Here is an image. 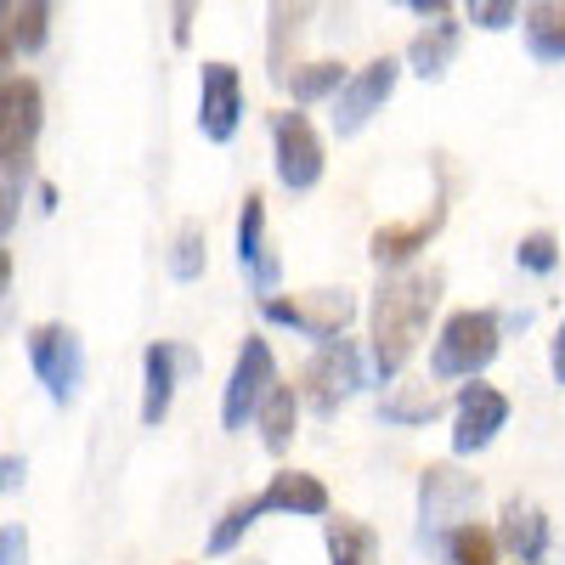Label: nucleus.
I'll use <instances>...</instances> for the list:
<instances>
[{"instance_id": "f257e3e1", "label": "nucleus", "mask_w": 565, "mask_h": 565, "mask_svg": "<svg viewBox=\"0 0 565 565\" xmlns=\"http://www.w3.org/2000/svg\"><path fill=\"white\" fill-rule=\"evenodd\" d=\"M447 289V271L441 266H396L380 277L367 306V340H373V373L380 380H396V373L413 362L424 328H430L436 306Z\"/></svg>"}, {"instance_id": "f03ea898", "label": "nucleus", "mask_w": 565, "mask_h": 565, "mask_svg": "<svg viewBox=\"0 0 565 565\" xmlns=\"http://www.w3.org/2000/svg\"><path fill=\"white\" fill-rule=\"evenodd\" d=\"M45 125V97L29 74H7L0 85V226H18V204L34 170V141Z\"/></svg>"}, {"instance_id": "7ed1b4c3", "label": "nucleus", "mask_w": 565, "mask_h": 565, "mask_svg": "<svg viewBox=\"0 0 565 565\" xmlns=\"http://www.w3.org/2000/svg\"><path fill=\"white\" fill-rule=\"evenodd\" d=\"M260 514H328V487L317 476H306V469H277V476L255 492V498H238L210 532V554H232L249 526L260 521Z\"/></svg>"}, {"instance_id": "20e7f679", "label": "nucleus", "mask_w": 565, "mask_h": 565, "mask_svg": "<svg viewBox=\"0 0 565 565\" xmlns=\"http://www.w3.org/2000/svg\"><path fill=\"white\" fill-rule=\"evenodd\" d=\"M503 351V322L498 311H452L430 345V373L436 380H481Z\"/></svg>"}, {"instance_id": "39448f33", "label": "nucleus", "mask_w": 565, "mask_h": 565, "mask_svg": "<svg viewBox=\"0 0 565 565\" xmlns=\"http://www.w3.org/2000/svg\"><path fill=\"white\" fill-rule=\"evenodd\" d=\"M367 385V362H362V345L356 340H322L317 356L300 367V396L317 418H334L356 391Z\"/></svg>"}, {"instance_id": "423d86ee", "label": "nucleus", "mask_w": 565, "mask_h": 565, "mask_svg": "<svg viewBox=\"0 0 565 565\" xmlns=\"http://www.w3.org/2000/svg\"><path fill=\"white\" fill-rule=\"evenodd\" d=\"M29 367H34V380L45 385V396H52L57 407H68L85 385V345L68 322H34L29 328Z\"/></svg>"}, {"instance_id": "0eeeda50", "label": "nucleus", "mask_w": 565, "mask_h": 565, "mask_svg": "<svg viewBox=\"0 0 565 565\" xmlns=\"http://www.w3.org/2000/svg\"><path fill=\"white\" fill-rule=\"evenodd\" d=\"M260 311H266V322H277V328H295V334H306V340H340L345 328H351V317H356V295L351 289H311V295H266L260 300Z\"/></svg>"}, {"instance_id": "6e6552de", "label": "nucleus", "mask_w": 565, "mask_h": 565, "mask_svg": "<svg viewBox=\"0 0 565 565\" xmlns=\"http://www.w3.org/2000/svg\"><path fill=\"white\" fill-rule=\"evenodd\" d=\"M271 385H277L271 345H266L260 334H249V340H244V351H238V362H232L226 391H221V424H226V430H249L255 413H260V407H266V396H271Z\"/></svg>"}, {"instance_id": "1a4fd4ad", "label": "nucleus", "mask_w": 565, "mask_h": 565, "mask_svg": "<svg viewBox=\"0 0 565 565\" xmlns=\"http://www.w3.org/2000/svg\"><path fill=\"white\" fill-rule=\"evenodd\" d=\"M271 164H277V181L289 186V193H311V186L322 181V136L311 130L306 114H271Z\"/></svg>"}, {"instance_id": "9d476101", "label": "nucleus", "mask_w": 565, "mask_h": 565, "mask_svg": "<svg viewBox=\"0 0 565 565\" xmlns=\"http://www.w3.org/2000/svg\"><path fill=\"white\" fill-rule=\"evenodd\" d=\"M481 503V481L476 476H458L452 463H430L418 481V521H424V537H441L452 526H463Z\"/></svg>"}, {"instance_id": "9b49d317", "label": "nucleus", "mask_w": 565, "mask_h": 565, "mask_svg": "<svg viewBox=\"0 0 565 565\" xmlns=\"http://www.w3.org/2000/svg\"><path fill=\"white\" fill-rule=\"evenodd\" d=\"M509 424V396L498 385H463L458 402H452V452L469 458V452H481L498 441V430Z\"/></svg>"}, {"instance_id": "f8f14e48", "label": "nucleus", "mask_w": 565, "mask_h": 565, "mask_svg": "<svg viewBox=\"0 0 565 565\" xmlns=\"http://www.w3.org/2000/svg\"><path fill=\"white\" fill-rule=\"evenodd\" d=\"M396 79H402V63H396V57H373L367 68H356V74L345 79V90L334 97V136H356L373 114L391 103Z\"/></svg>"}, {"instance_id": "ddd939ff", "label": "nucleus", "mask_w": 565, "mask_h": 565, "mask_svg": "<svg viewBox=\"0 0 565 565\" xmlns=\"http://www.w3.org/2000/svg\"><path fill=\"white\" fill-rule=\"evenodd\" d=\"M244 125V79L232 63H204L199 74V130L204 141H215V148H226L232 136H238Z\"/></svg>"}, {"instance_id": "4468645a", "label": "nucleus", "mask_w": 565, "mask_h": 565, "mask_svg": "<svg viewBox=\"0 0 565 565\" xmlns=\"http://www.w3.org/2000/svg\"><path fill=\"white\" fill-rule=\"evenodd\" d=\"M441 226H447V199H436L430 210L413 215V221H385V226H373L367 255H373V266H380V271H396V266H407V260H418L424 249H430Z\"/></svg>"}, {"instance_id": "2eb2a0df", "label": "nucleus", "mask_w": 565, "mask_h": 565, "mask_svg": "<svg viewBox=\"0 0 565 565\" xmlns=\"http://www.w3.org/2000/svg\"><path fill=\"white\" fill-rule=\"evenodd\" d=\"M181 367H193V351H181L170 340H153L148 351H141V424H148V430H159V424L170 418Z\"/></svg>"}, {"instance_id": "dca6fc26", "label": "nucleus", "mask_w": 565, "mask_h": 565, "mask_svg": "<svg viewBox=\"0 0 565 565\" xmlns=\"http://www.w3.org/2000/svg\"><path fill=\"white\" fill-rule=\"evenodd\" d=\"M238 266L249 277V289L255 295H277V255L266 249V199L249 193L244 210H238Z\"/></svg>"}, {"instance_id": "f3484780", "label": "nucleus", "mask_w": 565, "mask_h": 565, "mask_svg": "<svg viewBox=\"0 0 565 565\" xmlns=\"http://www.w3.org/2000/svg\"><path fill=\"white\" fill-rule=\"evenodd\" d=\"M52 34V0H0V40H7V63L45 52Z\"/></svg>"}, {"instance_id": "a211bd4d", "label": "nucleus", "mask_w": 565, "mask_h": 565, "mask_svg": "<svg viewBox=\"0 0 565 565\" xmlns=\"http://www.w3.org/2000/svg\"><path fill=\"white\" fill-rule=\"evenodd\" d=\"M498 543L521 559V565H543L548 554V514L532 509V503H503V526H498Z\"/></svg>"}, {"instance_id": "6ab92c4d", "label": "nucleus", "mask_w": 565, "mask_h": 565, "mask_svg": "<svg viewBox=\"0 0 565 565\" xmlns=\"http://www.w3.org/2000/svg\"><path fill=\"white\" fill-rule=\"evenodd\" d=\"M458 45H463V29L452 18H430V29H418L413 45H407V68L418 79H441L458 57Z\"/></svg>"}, {"instance_id": "aec40b11", "label": "nucleus", "mask_w": 565, "mask_h": 565, "mask_svg": "<svg viewBox=\"0 0 565 565\" xmlns=\"http://www.w3.org/2000/svg\"><path fill=\"white\" fill-rule=\"evenodd\" d=\"M311 18V0H271V34H266V74L282 85L289 79V45L300 40Z\"/></svg>"}, {"instance_id": "412c9836", "label": "nucleus", "mask_w": 565, "mask_h": 565, "mask_svg": "<svg viewBox=\"0 0 565 565\" xmlns=\"http://www.w3.org/2000/svg\"><path fill=\"white\" fill-rule=\"evenodd\" d=\"M300 391L295 385H271V396H266V407L255 413V424H260V441H266V452L271 458H282L289 452V441H295V424H300Z\"/></svg>"}, {"instance_id": "4be33fe9", "label": "nucleus", "mask_w": 565, "mask_h": 565, "mask_svg": "<svg viewBox=\"0 0 565 565\" xmlns=\"http://www.w3.org/2000/svg\"><path fill=\"white\" fill-rule=\"evenodd\" d=\"M526 45L537 63H565V0H532L526 7Z\"/></svg>"}, {"instance_id": "5701e85b", "label": "nucleus", "mask_w": 565, "mask_h": 565, "mask_svg": "<svg viewBox=\"0 0 565 565\" xmlns=\"http://www.w3.org/2000/svg\"><path fill=\"white\" fill-rule=\"evenodd\" d=\"M328 559L334 565H380V532L340 514V521H328Z\"/></svg>"}, {"instance_id": "b1692460", "label": "nucleus", "mask_w": 565, "mask_h": 565, "mask_svg": "<svg viewBox=\"0 0 565 565\" xmlns=\"http://www.w3.org/2000/svg\"><path fill=\"white\" fill-rule=\"evenodd\" d=\"M391 424H430V418H441L447 413V396L424 380V385H396L391 396H385V407H380Z\"/></svg>"}, {"instance_id": "393cba45", "label": "nucleus", "mask_w": 565, "mask_h": 565, "mask_svg": "<svg viewBox=\"0 0 565 565\" xmlns=\"http://www.w3.org/2000/svg\"><path fill=\"white\" fill-rule=\"evenodd\" d=\"M345 63H334V57H322V63H300V68H289V97L295 103H322V97H340L345 90Z\"/></svg>"}, {"instance_id": "a878e982", "label": "nucleus", "mask_w": 565, "mask_h": 565, "mask_svg": "<svg viewBox=\"0 0 565 565\" xmlns=\"http://www.w3.org/2000/svg\"><path fill=\"white\" fill-rule=\"evenodd\" d=\"M498 532L476 526V521H463L447 532V565H498Z\"/></svg>"}, {"instance_id": "bb28decb", "label": "nucleus", "mask_w": 565, "mask_h": 565, "mask_svg": "<svg viewBox=\"0 0 565 565\" xmlns=\"http://www.w3.org/2000/svg\"><path fill=\"white\" fill-rule=\"evenodd\" d=\"M204 255H210V244H204V226H199V221H186V226L175 232V249H170V277H175V282H193V277H204Z\"/></svg>"}, {"instance_id": "cd10ccee", "label": "nucleus", "mask_w": 565, "mask_h": 565, "mask_svg": "<svg viewBox=\"0 0 565 565\" xmlns=\"http://www.w3.org/2000/svg\"><path fill=\"white\" fill-rule=\"evenodd\" d=\"M463 12H469L476 29L503 34V29H514V18H521V0H463Z\"/></svg>"}, {"instance_id": "c85d7f7f", "label": "nucleus", "mask_w": 565, "mask_h": 565, "mask_svg": "<svg viewBox=\"0 0 565 565\" xmlns=\"http://www.w3.org/2000/svg\"><path fill=\"white\" fill-rule=\"evenodd\" d=\"M514 260H521L526 271H554L559 266V244H554V232H526L521 238V249H514Z\"/></svg>"}, {"instance_id": "c756f323", "label": "nucleus", "mask_w": 565, "mask_h": 565, "mask_svg": "<svg viewBox=\"0 0 565 565\" xmlns=\"http://www.w3.org/2000/svg\"><path fill=\"white\" fill-rule=\"evenodd\" d=\"M193 18L199 0H170V45H193Z\"/></svg>"}, {"instance_id": "7c9ffc66", "label": "nucleus", "mask_w": 565, "mask_h": 565, "mask_svg": "<svg viewBox=\"0 0 565 565\" xmlns=\"http://www.w3.org/2000/svg\"><path fill=\"white\" fill-rule=\"evenodd\" d=\"M0 565H29V537H23L18 521L0 526Z\"/></svg>"}, {"instance_id": "2f4dec72", "label": "nucleus", "mask_w": 565, "mask_h": 565, "mask_svg": "<svg viewBox=\"0 0 565 565\" xmlns=\"http://www.w3.org/2000/svg\"><path fill=\"white\" fill-rule=\"evenodd\" d=\"M548 367H554V385H565V317L554 328V345H548Z\"/></svg>"}, {"instance_id": "473e14b6", "label": "nucleus", "mask_w": 565, "mask_h": 565, "mask_svg": "<svg viewBox=\"0 0 565 565\" xmlns=\"http://www.w3.org/2000/svg\"><path fill=\"white\" fill-rule=\"evenodd\" d=\"M396 7H407V12H418V18H447L452 0H396Z\"/></svg>"}, {"instance_id": "72a5a7b5", "label": "nucleus", "mask_w": 565, "mask_h": 565, "mask_svg": "<svg viewBox=\"0 0 565 565\" xmlns=\"http://www.w3.org/2000/svg\"><path fill=\"white\" fill-rule=\"evenodd\" d=\"M0 469H7V476H0V487L18 492V487H23V458H18V452H7V463H0Z\"/></svg>"}, {"instance_id": "f704fd0d", "label": "nucleus", "mask_w": 565, "mask_h": 565, "mask_svg": "<svg viewBox=\"0 0 565 565\" xmlns=\"http://www.w3.org/2000/svg\"><path fill=\"white\" fill-rule=\"evenodd\" d=\"M244 565H266V559H244Z\"/></svg>"}]
</instances>
